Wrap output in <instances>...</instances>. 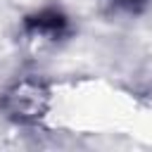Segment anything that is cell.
I'll list each match as a JSON object with an SVG mask.
<instances>
[{"instance_id": "1", "label": "cell", "mask_w": 152, "mask_h": 152, "mask_svg": "<svg viewBox=\"0 0 152 152\" xmlns=\"http://www.w3.org/2000/svg\"><path fill=\"white\" fill-rule=\"evenodd\" d=\"M121 2H135V0H121Z\"/></svg>"}]
</instances>
